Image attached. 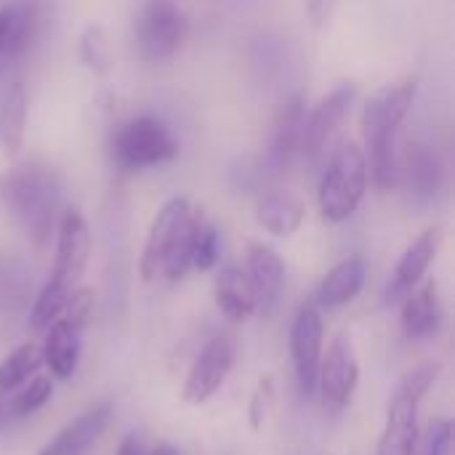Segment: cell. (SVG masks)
<instances>
[{
	"mask_svg": "<svg viewBox=\"0 0 455 455\" xmlns=\"http://www.w3.org/2000/svg\"><path fill=\"white\" fill-rule=\"evenodd\" d=\"M419 80L405 77L395 85L379 88L363 107L360 115V131L365 141V163H368V176L381 192H389L397 184V152H395V139L408 117L413 99H416Z\"/></svg>",
	"mask_w": 455,
	"mask_h": 455,
	"instance_id": "1",
	"label": "cell"
},
{
	"mask_svg": "<svg viewBox=\"0 0 455 455\" xmlns=\"http://www.w3.org/2000/svg\"><path fill=\"white\" fill-rule=\"evenodd\" d=\"M91 259V229L77 208H67L56 224V259L51 283L64 291H75L85 275Z\"/></svg>",
	"mask_w": 455,
	"mask_h": 455,
	"instance_id": "8",
	"label": "cell"
},
{
	"mask_svg": "<svg viewBox=\"0 0 455 455\" xmlns=\"http://www.w3.org/2000/svg\"><path fill=\"white\" fill-rule=\"evenodd\" d=\"M203 227V216L200 211L189 208V213L184 216V221L179 224L165 256H163V267H160V277H165L168 283L181 280L189 269H192V251H195V240L197 232Z\"/></svg>",
	"mask_w": 455,
	"mask_h": 455,
	"instance_id": "23",
	"label": "cell"
},
{
	"mask_svg": "<svg viewBox=\"0 0 455 455\" xmlns=\"http://www.w3.org/2000/svg\"><path fill=\"white\" fill-rule=\"evenodd\" d=\"M5 400H8V397L0 395V432H3V429L8 427V421H11V419H8V405H5Z\"/></svg>",
	"mask_w": 455,
	"mask_h": 455,
	"instance_id": "37",
	"label": "cell"
},
{
	"mask_svg": "<svg viewBox=\"0 0 455 455\" xmlns=\"http://www.w3.org/2000/svg\"><path fill=\"white\" fill-rule=\"evenodd\" d=\"M245 275L253 283L259 309L272 315L280 307L283 291H285V261H283V256L264 243H248Z\"/></svg>",
	"mask_w": 455,
	"mask_h": 455,
	"instance_id": "15",
	"label": "cell"
},
{
	"mask_svg": "<svg viewBox=\"0 0 455 455\" xmlns=\"http://www.w3.org/2000/svg\"><path fill=\"white\" fill-rule=\"evenodd\" d=\"M323 344H325V325H323V312L315 301H307L299 307L293 323H291V360H293V373L301 397H315L317 395V373H320V360H323Z\"/></svg>",
	"mask_w": 455,
	"mask_h": 455,
	"instance_id": "6",
	"label": "cell"
},
{
	"mask_svg": "<svg viewBox=\"0 0 455 455\" xmlns=\"http://www.w3.org/2000/svg\"><path fill=\"white\" fill-rule=\"evenodd\" d=\"M53 397V381L48 376H32L24 387L8 395V419H27L37 413Z\"/></svg>",
	"mask_w": 455,
	"mask_h": 455,
	"instance_id": "26",
	"label": "cell"
},
{
	"mask_svg": "<svg viewBox=\"0 0 455 455\" xmlns=\"http://www.w3.org/2000/svg\"><path fill=\"white\" fill-rule=\"evenodd\" d=\"M27 91L21 83H13L0 99V147L8 157H16L24 141L27 128Z\"/></svg>",
	"mask_w": 455,
	"mask_h": 455,
	"instance_id": "24",
	"label": "cell"
},
{
	"mask_svg": "<svg viewBox=\"0 0 455 455\" xmlns=\"http://www.w3.org/2000/svg\"><path fill=\"white\" fill-rule=\"evenodd\" d=\"M400 325L408 339L424 341L440 333L443 328V301L435 280L419 283L403 301H400Z\"/></svg>",
	"mask_w": 455,
	"mask_h": 455,
	"instance_id": "17",
	"label": "cell"
},
{
	"mask_svg": "<svg viewBox=\"0 0 455 455\" xmlns=\"http://www.w3.org/2000/svg\"><path fill=\"white\" fill-rule=\"evenodd\" d=\"M235 365V344L229 336H213L205 341L200 355L195 357L184 387H181V400L187 405H203L208 403L227 381L229 371Z\"/></svg>",
	"mask_w": 455,
	"mask_h": 455,
	"instance_id": "9",
	"label": "cell"
},
{
	"mask_svg": "<svg viewBox=\"0 0 455 455\" xmlns=\"http://www.w3.org/2000/svg\"><path fill=\"white\" fill-rule=\"evenodd\" d=\"M427 455H453V421L435 419L427 435Z\"/></svg>",
	"mask_w": 455,
	"mask_h": 455,
	"instance_id": "32",
	"label": "cell"
},
{
	"mask_svg": "<svg viewBox=\"0 0 455 455\" xmlns=\"http://www.w3.org/2000/svg\"><path fill=\"white\" fill-rule=\"evenodd\" d=\"M8 53V13L5 5L0 8V56Z\"/></svg>",
	"mask_w": 455,
	"mask_h": 455,
	"instance_id": "35",
	"label": "cell"
},
{
	"mask_svg": "<svg viewBox=\"0 0 455 455\" xmlns=\"http://www.w3.org/2000/svg\"><path fill=\"white\" fill-rule=\"evenodd\" d=\"M80 59L83 64L99 75V77H107L109 69H112V53H109V40H107V32L101 24H88L80 35Z\"/></svg>",
	"mask_w": 455,
	"mask_h": 455,
	"instance_id": "28",
	"label": "cell"
},
{
	"mask_svg": "<svg viewBox=\"0 0 455 455\" xmlns=\"http://www.w3.org/2000/svg\"><path fill=\"white\" fill-rule=\"evenodd\" d=\"M272 408H275V384H272V379H264L259 384V389L253 392V400H251V408H248V421H251L253 432L264 429Z\"/></svg>",
	"mask_w": 455,
	"mask_h": 455,
	"instance_id": "31",
	"label": "cell"
},
{
	"mask_svg": "<svg viewBox=\"0 0 455 455\" xmlns=\"http://www.w3.org/2000/svg\"><path fill=\"white\" fill-rule=\"evenodd\" d=\"M147 455H181V451H179L176 445H171V443H160L152 453Z\"/></svg>",
	"mask_w": 455,
	"mask_h": 455,
	"instance_id": "36",
	"label": "cell"
},
{
	"mask_svg": "<svg viewBox=\"0 0 455 455\" xmlns=\"http://www.w3.org/2000/svg\"><path fill=\"white\" fill-rule=\"evenodd\" d=\"M189 21L176 0H149L136 19V45L144 61L173 59L187 43Z\"/></svg>",
	"mask_w": 455,
	"mask_h": 455,
	"instance_id": "5",
	"label": "cell"
},
{
	"mask_svg": "<svg viewBox=\"0 0 455 455\" xmlns=\"http://www.w3.org/2000/svg\"><path fill=\"white\" fill-rule=\"evenodd\" d=\"M115 455H147V451H144V445L136 437H125Z\"/></svg>",
	"mask_w": 455,
	"mask_h": 455,
	"instance_id": "34",
	"label": "cell"
},
{
	"mask_svg": "<svg viewBox=\"0 0 455 455\" xmlns=\"http://www.w3.org/2000/svg\"><path fill=\"white\" fill-rule=\"evenodd\" d=\"M440 371H443L440 363H421L419 368H413V371L400 381L397 389L405 392V395H411V397H416V400H424L427 392L432 389V384L440 379Z\"/></svg>",
	"mask_w": 455,
	"mask_h": 455,
	"instance_id": "30",
	"label": "cell"
},
{
	"mask_svg": "<svg viewBox=\"0 0 455 455\" xmlns=\"http://www.w3.org/2000/svg\"><path fill=\"white\" fill-rule=\"evenodd\" d=\"M419 405H421V400H416L400 389L395 392L389 411H387V424H384L376 455H416Z\"/></svg>",
	"mask_w": 455,
	"mask_h": 455,
	"instance_id": "18",
	"label": "cell"
},
{
	"mask_svg": "<svg viewBox=\"0 0 455 455\" xmlns=\"http://www.w3.org/2000/svg\"><path fill=\"white\" fill-rule=\"evenodd\" d=\"M43 368V352L35 341L19 344L8 357L0 360V395H11L24 387Z\"/></svg>",
	"mask_w": 455,
	"mask_h": 455,
	"instance_id": "25",
	"label": "cell"
},
{
	"mask_svg": "<svg viewBox=\"0 0 455 455\" xmlns=\"http://www.w3.org/2000/svg\"><path fill=\"white\" fill-rule=\"evenodd\" d=\"M365 277H368V264L360 253L339 261L320 283L317 288V296H315V304L320 309H339V307H347L352 304L363 288H365Z\"/></svg>",
	"mask_w": 455,
	"mask_h": 455,
	"instance_id": "19",
	"label": "cell"
},
{
	"mask_svg": "<svg viewBox=\"0 0 455 455\" xmlns=\"http://www.w3.org/2000/svg\"><path fill=\"white\" fill-rule=\"evenodd\" d=\"M213 299H216L219 312L229 323H245L248 317H253L259 312V299H256L253 283L243 267H224L219 272Z\"/></svg>",
	"mask_w": 455,
	"mask_h": 455,
	"instance_id": "21",
	"label": "cell"
},
{
	"mask_svg": "<svg viewBox=\"0 0 455 455\" xmlns=\"http://www.w3.org/2000/svg\"><path fill=\"white\" fill-rule=\"evenodd\" d=\"M355 99H357V85L355 83H341L307 115L304 141H301V160L315 163L325 152L331 139L339 133V128L349 117Z\"/></svg>",
	"mask_w": 455,
	"mask_h": 455,
	"instance_id": "10",
	"label": "cell"
},
{
	"mask_svg": "<svg viewBox=\"0 0 455 455\" xmlns=\"http://www.w3.org/2000/svg\"><path fill=\"white\" fill-rule=\"evenodd\" d=\"M59 176L40 163H24L0 176V203L37 245H48L59 211Z\"/></svg>",
	"mask_w": 455,
	"mask_h": 455,
	"instance_id": "2",
	"label": "cell"
},
{
	"mask_svg": "<svg viewBox=\"0 0 455 455\" xmlns=\"http://www.w3.org/2000/svg\"><path fill=\"white\" fill-rule=\"evenodd\" d=\"M219 256H221V235L216 227L203 224L195 240V251H192V269L211 272L219 264Z\"/></svg>",
	"mask_w": 455,
	"mask_h": 455,
	"instance_id": "29",
	"label": "cell"
},
{
	"mask_svg": "<svg viewBox=\"0 0 455 455\" xmlns=\"http://www.w3.org/2000/svg\"><path fill=\"white\" fill-rule=\"evenodd\" d=\"M360 384V363L355 355V347L347 336H336L323 352L320 373H317V395L323 400V408L328 413H341Z\"/></svg>",
	"mask_w": 455,
	"mask_h": 455,
	"instance_id": "7",
	"label": "cell"
},
{
	"mask_svg": "<svg viewBox=\"0 0 455 455\" xmlns=\"http://www.w3.org/2000/svg\"><path fill=\"white\" fill-rule=\"evenodd\" d=\"M304 123H307V99L296 93L288 99L275 120L267 152H264V176L280 179L299 157H301V141H304Z\"/></svg>",
	"mask_w": 455,
	"mask_h": 455,
	"instance_id": "11",
	"label": "cell"
},
{
	"mask_svg": "<svg viewBox=\"0 0 455 455\" xmlns=\"http://www.w3.org/2000/svg\"><path fill=\"white\" fill-rule=\"evenodd\" d=\"M336 5H339V0H307V19L312 21L315 29H323L331 24Z\"/></svg>",
	"mask_w": 455,
	"mask_h": 455,
	"instance_id": "33",
	"label": "cell"
},
{
	"mask_svg": "<svg viewBox=\"0 0 455 455\" xmlns=\"http://www.w3.org/2000/svg\"><path fill=\"white\" fill-rule=\"evenodd\" d=\"M112 419V408L107 403L80 413L75 421H69L37 455H83L107 429Z\"/></svg>",
	"mask_w": 455,
	"mask_h": 455,
	"instance_id": "20",
	"label": "cell"
},
{
	"mask_svg": "<svg viewBox=\"0 0 455 455\" xmlns=\"http://www.w3.org/2000/svg\"><path fill=\"white\" fill-rule=\"evenodd\" d=\"M72 293H75V291H72ZM72 293L64 291V288H59L56 283L48 280V283L43 285V291L37 293L32 309H29V328H32L35 333H45L48 325H51L56 317H61V312H64V307H67V301H69Z\"/></svg>",
	"mask_w": 455,
	"mask_h": 455,
	"instance_id": "27",
	"label": "cell"
},
{
	"mask_svg": "<svg viewBox=\"0 0 455 455\" xmlns=\"http://www.w3.org/2000/svg\"><path fill=\"white\" fill-rule=\"evenodd\" d=\"M368 192V163L365 152L355 141H344L320 179L317 205L325 221L341 224L352 219Z\"/></svg>",
	"mask_w": 455,
	"mask_h": 455,
	"instance_id": "3",
	"label": "cell"
},
{
	"mask_svg": "<svg viewBox=\"0 0 455 455\" xmlns=\"http://www.w3.org/2000/svg\"><path fill=\"white\" fill-rule=\"evenodd\" d=\"M440 245H443V229L429 227L405 248V253L400 256V261L395 267L392 283L387 288V304H400L419 283H424L432 261L440 253Z\"/></svg>",
	"mask_w": 455,
	"mask_h": 455,
	"instance_id": "14",
	"label": "cell"
},
{
	"mask_svg": "<svg viewBox=\"0 0 455 455\" xmlns=\"http://www.w3.org/2000/svg\"><path fill=\"white\" fill-rule=\"evenodd\" d=\"M88 323L77 320L69 312H61V317H56L40 344L43 352V365L51 371V376L56 381H67L75 376L77 365H80V355H83V333H85Z\"/></svg>",
	"mask_w": 455,
	"mask_h": 455,
	"instance_id": "12",
	"label": "cell"
},
{
	"mask_svg": "<svg viewBox=\"0 0 455 455\" xmlns=\"http://www.w3.org/2000/svg\"><path fill=\"white\" fill-rule=\"evenodd\" d=\"M397 181L416 203H429L440 195L445 181V168L437 149L427 141H411L397 157Z\"/></svg>",
	"mask_w": 455,
	"mask_h": 455,
	"instance_id": "13",
	"label": "cell"
},
{
	"mask_svg": "<svg viewBox=\"0 0 455 455\" xmlns=\"http://www.w3.org/2000/svg\"><path fill=\"white\" fill-rule=\"evenodd\" d=\"M304 213H307L304 203L288 189L267 192L256 205V221L275 237L296 235L304 224Z\"/></svg>",
	"mask_w": 455,
	"mask_h": 455,
	"instance_id": "22",
	"label": "cell"
},
{
	"mask_svg": "<svg viewBox=\"0 0 455 455\" xmlns=\"http://www.w3.org/2000/svg\"><path fill=\"white\" fill-rule=\"evenodd\" d=\"M189 200L187 197H171L155 216L152 227H149V235H147V243H144V251H141V259H139V275L144 283H155L160 277V267H163V256L179 229V224L184 221V216L189 213Z\"/></svg>",
	"mask_w": 455,
	"mask_h": 455,
	"instance_id": "16",
	"label": "cell"
},
{
	"mask_svg": "<svg viewBox=\"0 0 455 455\" xmlns=\"http://www.w3.org/2000/svg\"><path fill=\"white\" fill-rule=\"evenodd\" d=\"M109 157L120 171H147L176 160L179 141L160 117L139 115L112 133Z\"/></svg>",
	"mask_w": 455,
	"mask_h": 455,
	"instance_id": "4",
	"label": "cell"
}]
</instances>
